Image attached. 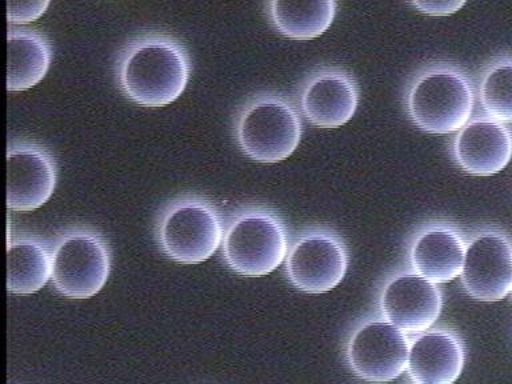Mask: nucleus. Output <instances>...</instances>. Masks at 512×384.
Masks as SVG:
<instances>
[{
	"label": "nucleus",
	"instance_id": "nucleus-1",
	"mask_svg": "<svg viewBox=\"0 0 512 384\" xmlns=\"http://www.w3.org/2000/svg\"><path fill=\"white\" fill-rule=\"evenodd\" d=\"M190 71V58L178 40L146 35L128 44L120 55L119 86L140 106L164 107L186 90Z\"/></svg>",
	"mask_w": 512,
	"mask_h": 384
},
{
	"label": "nucleus",
	"instance_id": "nucleus-2",
	"mask_svg": "<svg viewBox=\"0 0 512 384\" xmlns=\"http://www.w3.org/2000/svg\"><path fill=\"white\" fill-rule=\"evenodd\" d=\"M287 252L286 227L278 216L263 208L238 212L224 231L223 259L236 274H271L287 258Z\"/></svg>",
	"mask_w": 512,
	"mask_h": 384
},
{
	"label": "nucleus",
	"instance_id": "nucleus-3",
	"mask_svg": "<svg viewBox=\"0 0 512 384\" xmlns=\"http://www.w3.org/2000/svg\"><path fill=\"white\" fill-rule=\"evenodd\" d=\"M223 220L210 202L183 196L168 204L156 224L164 254L182 264L206 262L223 243Z\"/></svg>",
	"mask_w": 512,
	"mask_h": 384
},
{
	"label": "nucleus",
	"instance_id": "nucleus-4",
	"mask_svg": "<svg viewBox=\"0 0 512 384\" xmlns=\"http://www.w3.org/2000/svg\"><path fill=\"white\" fill-rule=\"evenodd\" d=\"M300 138L298 112L280 96L263 95L251 100L236 122L239 146L255 162H282L294 154Z\"/></svg>",
	"mask_w": 512,
	"mask_h": 384
},
{
	"label": "nucleus",
	"instance_id": "nucleus-5",
	"mask_svg": "<svg viewBox=\"0 0 512 384\" xmlns=\"http://www.w3.org/2000/svg\"><path fill=\"white\" fill-rule=\"evenodd\" d=\"M52 248L51 282L70 299L98 294L111 271V252L106 240L90 228H71L58 236Z\"/></svg>",
	"mask_w": 512,
	"mask_h": 384
},
{
	"label": "nucleus",
	"instance_id": "nucleus-6",
	"mask_svg": "<svg viewBox=\"0 0 512 384\" xmlns=\"http://www.w3.org/2000/svg\"><path fill=\"white\" fill-rule=\"evenodd\" d=\"M474 95L460 72L440 68L420 76L410 95L408 111L416 126L430 134L462 130L470 120Z\"/></svg>",
	"mask_w": 512,
	"mask_h": 384
},
{
	"label": "nucleus",
	"instance_id": "nucleus-7",
	"mask_svg": "<svg viewBox=\"0 0 512 384\" xmlns=\"http://www.w3.org/2000/svg\"><path fill=\"white\" fill-rule=\"evenodd\" d=\"M411 339L388 320L371 319L360 324L348 339L347 362L360 379L386 383L407 370Z\"/></svg>",
	"mask_w": 512,
	"mask_h": 384
},
{
	"label": "nucleus",
	"instance_id": "nucleus-8",
	"mask_svg": "<svg viewBox=\"0 0 512 384\" xmlns=\"http://www.w3.org/2000/svg\"><path fill=\"white\" fill-rule=\"evenodd\" d=\"M348 255L338 236L327 231H308L292 244L286 258L287 278L299 291L324 294L346 276Z\"/></svg>",
	"mask_w": 512,
	"mask_h": 384
},
{
	"label": "nucleus",
	"instance_id": "nucleus-9",
	"mask_svg": "<svg viewBox=\"0 0 512 384\" xmlns=\"http://www.w3.org/2000/svg\"><path fill=\"white\" fill-rule=\"evenodd\" d=\"M379 306L383 318L404 334L420 335L439 319L443 295L431 280L414 271L402 272L384 286Z\"/></svg>",
	"mask_w": 512,
	"mask_h": 384
},
{
	"label": "nucleus",
	"instance_id": "nucleus-10",
	"mask_svg": "<svg viewBox=\"0 0 512 384\" xmlns=\"http://www.w3.org/2000/svg\"><path fill=\"white\" fill-rule=\"evenodd\" d=\"M58 168L39 144L12 143L7 150V207L28 212L42 207L54 194Z\"/></svg>",
	"mask_w": 512,
	"mask_h": 384
},
{
	"label": "nucleus",
	"instance_id": "nucleus-11",
	"mask_svg": "<svg viewBox=\"0 0 512 384\" xmlns=\"http://www.w3.org/2000/svg\"><path fill=\"white\" fill-rule=\"evenodd\" d=\"M467 294L479 302H499L512 290V246L498 232H484L467 246L462 275Z\"/></svg>",
	"mask_w": 512,
	"mask_h": 384
},
{
	"label": "nucleus",
	"instance_id": "nucleus-12",
	"mask_svg": "<svg viewBox=\"0 0 512 384\" xmlns=\"http://www.w3.org/2000/svg\"><path fill=\"white\" fill-rule=\"evenodd\" d=\"M466 350L456 332L436 328L411 340L407 372L414 384H454L462 375Z\"/></svg>",
	"mask_w": 512,
	"mask_h": 384
},
{
	"label": "nucleus",
	"instance_id": "nucleus-13",
	"mask_svg": "<svg viewBox=\"0 0 512 384\" xmlns=\"http://www.w3.org/2000/svg\"><path fill=\"white\" fill-rule=\"evenodd\" d=\"M454 152L456 162L468 174H498L511 160L510 131L498 120H472L456 136Z\"/></svg>",
	"mask_w": 512,
	"mask_h": 384
},
{
	"label": "nucleus",
	"instance_id": "nucleus-14",
	"mask_svg": "<svg viewBox=\"0 0 512 384\" xmlns=\"http://www.w3.org/2000/svg\"><path fill=\"white\" fill-rule=\"evenodd\" d=\"M300 106L308 122L336 128L350 122L358 108L354 80L340 71H323L312 76L303 88Z\"/></svg>",
	"mask_w": 512,
	"mask_h": 384
},
{
	"label": "nucleus",
	"instance_id": "nucleus-15",
	"mask_svg": "<svg viewBox=\"0 0 512 384\" xmlns=\"http://www.w3.org/2000/svg\"><path fill=\"white\" fill-rule=\"evenodd\" d=\"M466 250L462 235L454 228L428 227L411 244L412 270L435 284L451 282L462 275Z\"/></svg>",
	"mask_w": 512,
	"mask_h": 384
},
{
	"label": "nucleus",
	"instance_id": "nucleus-16",
	"mask_svg": "<svg viewBox=\"0 0 512 384\" xmlns=\"http://www.w3.org/2000/svg\"><path fill=\"white\" fill-rule=\"evenodd\" d=\"M7 90L18 92L36 86L51 64V46L39 32L10 28L7 35Z\"/></svg>",
	"mask_w": 512,
	"mask_h": 384
},
{
	"label": "nucleus",
	"instance_id": "nucleus-17",
	"mask_svg": "<svg viewBox=\"0 0 512 384\" xmlns=\"http://www.w3.org/2000/svg\"><path fill=\"white\" fill-rule=\"evenodd\" d=\"M52 274V248L34 236H18L7 244V290L31 295L46 286Z\"/></svg>",
	"mask_w": 512,
	"mask_h": 384
},
{
	"label": "nucleus",
	"instance_id": "nucleus-18",
	"mask_svg": "<svg viewBox=\"0 0 512 384\" xmlns=\"http://www.w3.org/2000/svg\"><path fill=\"white\" fill-rule=\"evenodd\" d=\"M335 14L336 3L332 0H275L270 3V16L274 26L280 34L295 40L318 38L330 28Z\"/></svg>",
	"mask_w": 512,
	"mask_h": 384
},
{
	"label": "nucleus",
	"instance_id": "nucleus-19",
	"mask_svg": "<svg viewBox=\"0 0 512 384\" xmlns=\"http://www.w3.org/2000/svg\"><path fill=\"white\" fill-rule=\"evenodd\" d=\"M480 98L488 115L500 122H512V63L499 64L488 72Z\"/></svg>",
	"mask_w": 512,
	"mask_h": 384
},
{
	"label": "nucleus",
	"instance_id": "nucleus-20",
	"mask_svg": "<svg viewBox=\"0 0 512 384\" xmlns=\"http://www.w3.org/2000/svg\"><path fill=\"white\" fill-rule=\"evenodd\" d=\"M50 2H20V0H8L7 20L10 24H27L34 22L46 12Z\"/></svg>",
	"mask_w": 512,
	"mask_h": 384
},
{
	"label": "nucleus",
	"instance_id": "nucleus-21",
	"mask_svg": "<svg viewBox=\"0 0 512 384\" xmlns=\"http://www.w3.org/2000/svg\"><path fill=\"white\" fill-rule=\"evenodd\" d=\"M424 14L432 16H447L455 14L466 4L463 0H427V2L412 3Z\"/></svg>",
	"mask_w": 512,
	"mask_h": 384
},
{
	"label": "nucleus",
	"instance_id": "nucleus-22",
	"mask_svg": "<svg viewBox=\"0 0 512 384\" xmlns=\"http://www.w3.org/2000/svg\"><path fill=\"white\" fill-rule=\"evenodd\" d=\"M512 291V290H511Z\"/></svg>",
	"mask_w": 512,
	"mask_h": 384
}]
</instances>
